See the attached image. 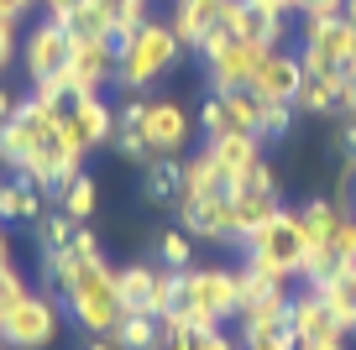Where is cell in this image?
<instances>
[{"label": "cell", "instance_id": "1", "mask_svg": "<svg viewBox=\"0 0 356 350\" xmlns=\"http://www.w3.org/2000/svg\"><path fill=\"white\" fill-rule=\"evenodd\" d=\"M241 246H246V267L273 277V283L304 277V262H309V235L299 225V209H273Z\"/></svg>", "mask_w": 356, "mask_h": 350}, {"label": "cell", "instance_id": "2", "mask_svg": "<svg viewBox=\"0 0 356 350\" xmlns=\"http://www.w3.org/2000/svg\"><path fill=\"white\" fill-rule=\"evenodd\" d=\"M178 58H184V42L173 37V26L147 16L131 37H121V42H115V84H126V89L136 94V89H147L152 78H163Z\"/></svg>", "mask_w": 356, "mask_h": 350}, {"label": "cell", "instance_id": "3", "mask_svg": "<svg viewBox=\"0 0 356 350\" xmlns=\"http://www.w3.org/2000/svg\"><path fill=\"white\" fill-rule=\"evenodd\" d=\"M299 63H304V74L346 78L356 68V26L346 22V16H309V22H304Z\"/></svg>", "mask_w": 356, "mask_h": 350}, {"label": "cell", "instance_id": "4", "mask_svg": "<svg viewBox=\"0 0 356 350\" xmlns=\"http://www.w3.org/2000/svg\"><path fill=\"white\" fill-rule=\"evenodd\" d=\"M200 53H204V68H210V94H236V89H252V74H257V63H262L267 47L231 37L225 22H220L200 42Z\"/></svg>", "mask_w": 356, "mask_h": 350}, {"label": "cell", "instance_id": "5", "mask_svg": "<svg viewBox=\"0 0 356 350\" xmlns=\"http://www.w3.org/2000/svg\"><path fill=\"white\" fill-rule=\"evenodd\" d=\"M236 303H241V293H236L231 267H184L178 272L173 308H200L215 324H225V319H236Z\"/></svg>", "mask_w": 356, "mask_h": 350}, {"label": "cell", "instance_id": "6", "mask_svg": "<svg viewBox=\"0 0 356 350\" xmlns=\"http://www.w3.org/2000/svg\"><path fill=\"white\" fill-rule=\"evenodd\" d=\"M58 136H63L68 152L84 157V152H95V147H105L115 136V110L100 94H79L58 110Z\"/></svg>", "mask_w": 356, "mask_h": 350}, {"label": "cell", "instance_id": "7", "mask_svg": "<svg viewBox=\"0 0 356 350\" xmlns=\"http://www.w3.org/2000/svg\"><path fill=\"white\" fill-rule=\"evenodd\" d=\"M53 335H58V303L42 293H26L16 308L0 314V340L11 350H42L53 345Z\"/></svg>", "mask_w": 356, "mask_h": 350}, {"label": "cell", "instance_id": "8", "mask_svg": "<svg viewBox=\"0 0 356 350\" xmlns=\"http://www.w3.org/2000/svg\"><path fill=\"white\" fill-rule=\"evenodd\" d=\"M136 131H142V142H147L152 157H178L184 147H189L194 121H189V110L173 105V99H147V115H142Z\"/></svg>", "mask_w": 356, "mask_h": 350}, {"label": "cell", "instance_id": "9", "mask_svg": "<svg viewBox=\"0 0 356 350\" xmlns=\"http://www.w3.org/2000/svg\"><path fill=\"white\" fill-rule=\"evenodd\" d=\"M299 84H304L299 53H289V47H267L262 63H257V74H252V94L257 99H283V105H293V99H299Z\"/></svg>", "mask_w": 356, "mask_h": 350}, {"label": "cell", "instance_id": "10", "mask_svg": "<svg viewBox=\"0 0 356 350\" xmlns=\"http://www.w3.org/2000/svg\"><path fill=\"white\" fill-rule=\"evenodd\" d=\"M68 53H74V42L63 37V26L47 16L42 26H32L26 32V47H22V63H26V78L32 84H42V78H53V74H63L68 68Z\"/></svg>", "mask_w": 356, "mask_h": 350}, {"label": "cell", "instance_id": "11", "mask_svg": "<svg viewBox=\"0 0 356 350\" xmlns=\"http://www.w3.org/2000/svg\"><path fill=\"white\" fill-rule=\"evenodd\" d=\"M289 335L299 340V345H309V340H346V324H341V314L325 303L320 288H309V293H299L289 303Z\"/></svg>", "mask_w": 356, "mask_h": 350}, {"label": "cell", "instance_id": "12", "mask_svg": "<svg viewBox=\"0 0 356 350\" xmlns=\"http://www.w3.org/2000/svg\"><path fill=\"white\" fill-rule=\"evenodd\" d=\"M178 219L194 241H231V188L200 199H178Z\"/></svg>", "mask_w": 356, "mask_h": 350}, {"label": "cell", "instance_id": "13", "mask_svg": "<svg viewBox=\"0 0 356 350\" xmlns=\"http://www.w3.org/2000/svg\"><path fill=\"white\" fill-rule=\"evenodd\" d=\"M210 157L220 162V178H225V188H246L252 183V173L262 167V136H236V131H225V136H210Z\"/></svg>", "mask_w": 356, "mask_h": 350}, {"label": "cell", "instance_id": "14", "mask_svg": "<svg viewBox=\"0 0 356 350\" xmlns=\"http://www.w3.org/2000/svg\"><path fill=\"white\" fill-rule=\"evenodd\" d=\"M68 78L79 94H100L105 84H115V42H74Z\"/></svg>", "mask_w": 356, "mask_h": 350}, {"label": "cell", "instance_id": "15", "mask_svg": "<svg viewBox=\"0 0 356 350\" xmlns=\"http://www.w3.org/2000/svg\"><path fill=\"white\" fill-rule=\"evenodd\" d=\"M220 22H225V0H173V16H168V26L184 42V53L200 47Z\"/></svg>", "mask_w": 356, "mask_h": 350}, {"label": "cell", "instance_id": "16", "mask_svg": "<svg viewBox=\"0 0 356 350\" xmlns=\"http://www.w3.org/2000/svg\"><path fill=\"white\" fill-rule=\"evenodd\" d=\"M225 32L241 37V42H257V47H283L289 22H267V16H257L246 0H225Z\"/></svg>", "mask_w": 356, "mask_h": 350}, {"label": "cell", "instance_id": "17", "mask_svg": "<svg viewBox=\"0 0 356 350\" xmlns=\"http://www.w3.org/2000/svg\"><path fill=\"white\" fill-rule=\"evenodd\" d=\"M289 303H293L289 283H273L267 293L246 298V303L236 308V324H241V329H273V324H289Z\"/></svg>", "mask_w": 356, "mask_h": 350}, {"label": "cell", "instance_id": "18", "mask_svg": "<svg viewBox=\"0 0 356 350\" xmlns=\"http://www.w3.org/2000/svg\"><path fill=\"white\" fill-rule=\"evenodd\" d=\"M341 89H346V78H335V74H304L293 110L299 115H341Z\"/></svg>", "mask_w": 356, "mask_h": 350}, {"label": "cell", "instance_id": "19", "mask_svg": "<svg viewBox=\"0 0 356 350\" xmlns=\"http://www.w3.org/2000/svg\"><path fill=\"white\" fill-rule=\"evenodd\" d=\"M341 219H346L341 199H309V204L299 209V225H304V235H309V246H330Z\"/></svg>", "mask_w": 356, "mask_h": 350}, {"label": "cell", "instance_id": "20", "mask_svg": "<svg viewBox=\"0 0 356 350\" xmlns=\"http://www.w3.org/2000/svg\"><path fill=\"white\" fill-rule=\"evenodd\" d=\"M152 283H157V267H147V262H131V267L115 272V293H121L126 314H147V303H152Z\"/></svg>", "mask_w": 356, "mask_h": 350}, {"label": "cell", "instance_id": "21", "mask_svg": "<svg viewBox=\"0 0 356 350\" xmlns=\"http://www.w3.org/2000/svg\"><path fill=\"white\" fill-rule=\"evenodd\" d=\"M142 194H147V204H178V194H184V162H178V157H157V162H147Z\"/></svg>", "mask_w": 356, "mask_h": 350}, {"label": "cell", "instance_id": "22", "mask_svg": "<svg viewBox=\"0 0 356 350\" xmlns=\"http://www.w3.org/2000/svg\"><path fill=\"white\" fill-rule=\"evenodd\" d=\"M58 26H63L68 42H111V22H105V11L95 0H84V6H74L68 16H58Z\"/></svg>", "mask_w": 356, "mask_h": 350}, {"label": "cell", "instance_id": "23", "mask_svg": "<svg viewBox=\"0 0 356 350\" xmlns=\"http://www.w3.org/2000/svg\"><path fill=\"white\" fill-rule=\"evenodd\" d=\"M111 340H115V350H163V324L152 314H121Z\"/></svg>", "mask_w": 356, "mask_h": 350}, {"label": "cell", "instance_id": "24", "mask_svg": "<svg viewBox=\"0 0 356 350\" xmlns=\"http://www.w3.org/2000/svg\"><path fill=\"white\" fill-rule=\"evenodd\" d=\"M320 293H325V303L341 314L346 335H356V262H346L330 283H320Z\"/></svg>", "mask_w": 356, "mask_h": 350}, {"label": "cell", "instance_id": "25", "mask_svg": "<svg viewBox=\"0 0 356 350\" xmlns=\"http://www.w3.org/2000/svg\"><path fill=\"white\" fill-rule=\"evenodd\" d=\"M225 178H220V162L210 157V147L204 152H194L189 162H184V194L178 199H200V194H220Z\"/></svg>", "mask_w": 356, "mask_h": 350}, {"label": "cell", "instance_id": "26", "mask_svg": "<svg viewBox=\"0 0 356 350\" xmlns=\"http://www.w3.org/2000/svg\"><path fill=\"white\" fill-rule=\"evenodd\" d=\"M0 219H42V188H32L22 178V183H6L0 188Z\"/></svg>", "mask_w": 356, "mask_h": 350}, {"label": "cell", "instance_id": "27", "mask_svg": "<svg viewBox=\"0 0 356 350\" xmlns=\"http://www.w3.org/2000/svg\"><path fill=\"white\" fill-rule=\"evenodd\" d=\"M220 110H225V131H236V136H257V115H262V99H257L252 89L220 94Z\"/></svg>", "mask_w": 356, "mask_h": 350}, {"label": "cell", "instance_id": "28", "mask_svg": "<svg viewBox=\"0 0 356 350\" xmlns=\"http://www.w3.org/2000/svg\"><path fill=\"white\" fill-rule=\"evenodd\" d=\"M105 11V22H111V42H121V37H131L136 26L147 22V0H95Z\"/></svg>", "mask_w": 356, "mask_h": 350}, {"label": "cell", "instance_id": "29", "mask_svg": "<svg viewBox=\"0 0 356 350\" xmlns=\"http://www.w3.org/2000/svg\"><path fill=\"white\" fill-rule=\"evenodd\" d=\"M95 204H100V188H95V178H89V173H79L74 183H68L63 194H58V209H63L68 219H79V225H84V219L95 215Z\"/></svg>", "mask_w": 356, "mask_h": 350}, {"label": "cell", "instance_id": "30", "mask_svg": "<svg viewBox=\"0 0 356 350\" xmlns=\"http://www.w3.org/2000/svg\"><path fill=\"white\" fill-rule=\"evenodd\" d=\"M293 121H299V110H293V105H283V99H262L257 136H262V142H283V136L293 131Z\"/></svg>", "mask_w": 356, "mask_h": 350}, {"label": "cell", "instance_id": "31", "mask_svg": "<svg viewBox=\"0 0 356 350\" xmlns=\"http://www.w3.org/2000/svg\"><path fill=\"white\" fill-rule=\"evenodd\" d=\"M194 235H189V230H184V225H178V230H163V235H157V256H163V267H168V272H184V267H194Z\"/></svg>", "mask_w": 356, "mask_h": 350}, {"label": "cell", "instance_id": "32", "mask_svg": "<svg viewBox=\"0 0 356 350\" xmlns=\"http://www.w3.org/2000/svg\"><path fill=\"white\" fill-rule=\"evenodd\" d=\"M74 230H79V219H68L63 209H53V215L37 219V246H74Z\"/></svg>", "mask_w": 356, "mask_h": 350}, {"label": "cell", "instance_id": "33", "mask_svg": "<svg viewBox=\"0 0 356 350\" xmlns=\"http://www.w3.org/2000/svg\"><path fill=\"white\" fill-rule=\"evenodd\" d=\"M0 162L16 167V173H22V162H26V142H22V131H16L11 121H0Z\"/></svg>", "mask_w": 356, "mask_h": 350}, {"label": "cell", "instance_id": "34", "mask_svg": "<svg viewBox=\"0 0 356 350\" xmlns=\"http://www.w3.org/2000/svg\"><path fill=\"white\" fill-rule=\"evenodd\" d=\"M111 147L126 157V162H147V142H142V131H126V126H115V136H111Z\"/></svg>", "mask_w": 356, "mask_h": 350}, {"label": "cell", "instance_id": "35", "mask_svg": "<svg viewBox=\"0 0 356 350\" xmlns=\"http://www.w3.org/2000/svg\"><path fill=\"white\" fill-rule=\"evenodd\" d=\"M26 293H32V288L22 283V272H16V267H0V314H6V308H16Z\"/></svg>", "mask_w": 356, "mask_h": 350}, {"label": "cell", "instance_id": "36", "mask_svg": "<svg viewBox=\"0 0 356 350\" xmlns=\"http://www.w3.org/2000/svg\"><path fill=\"white\" fill-rule=\"evenodd\" d=\"M204 131V142H210V136H225V110H220V94H210L200 105V121H194Z\"/></svg>", "mask_w": 356, "mask_h": 350}, {"label": "cell", "instance_id": "37", "mask_svg": "<svg viewBox=\"0 0 356 350\" xmlns=\"http://www.w3.org/2000/svg\"><path fill=\"white\" fill-rule=\"evenodd\" d=\"M289 11H299L304 22L309 16H341V0H289Z\"/></svg>", "mask_w": 356, "mask_h": 350}, {"label": "cell", "instance_id": "38", "mask_svg": "<svg viewBox=\"0 0 356 350\" xmlns=\"http://www.w3.org/2000/svg\"><path fill=\"white\" fill-rule=\"evenodd\" d=\"M142 115H147V99H142V94H131V99H126L121 110H115V126H126V131H136V126H142Z\"/></svg>", "mask_w": 356, "mask_h": 350}, {"label": "cell", "instance_id": "39", "mask_svg": "<svg viewBox=\"0 0 356 350\" xmlns=\"http://www.w3.org/2000/svg\"><path fill=\"white\" fill-rule=\"evenodd\" d=\"M335 251H341L346 262H356V215L341 219V230H335Z\"/></svg>", "mask_w": 356, "mask_h": 350}, {"label": "cell", "instance_id": "40", "mask_svg": "<svg viewBox=\"0 0 356 350\" xmlns=\"http://www.w3.org/2000/svg\"><path fill=\"white\" fill-rule=\"evenodd\" d=\"M16 63V22H6L0 16V74Z\"/></svg>", "mask_w": 356, "mask_h": 350}, {"label": "cell", "instance_id": "41", "mask_svg": "<svg viewBox=\"0 0 356 350\" xmlns=\"http://www.w3.org/2000/svg\"><path fill=\"white\" fill-rule=\"evenodd\" d=\"M246 6H252L257 16H267V22H289V0H246Z\"/></svg>", "mask_w": 356, "mask_h": 350}, {"label": "cell", "instance_id": "42", "mask_svg": "<svg viewBox=\"0 0 356 350\" xmlns=\"http://www.w3.org/2000/svg\"><path fill=\"white\" fill-rule=\"evenodd\" d=\"M335 142H341L346 157H356V115H341V136H335Z\"/></svg>", "mask_w": 356, "mask_h": 350}, {"label": "cell", "instance_id": "43", "mask_svg": "<svg viewBox=\"0 0 356 350\" xmlns=\"http://www.w3.org/2000/svg\"><path fill=\"white\" fill-rule=\"evenodd\" d=\"M74 251H84V256H105V251H100V241H95V235H89L84 225L74 230Z\"/></svg>", "mask_w": 356, "mask_h": 350}, {"label": "cell", "instance_id": "44", "mask_svg": "<svg viewBox=\"0 0 356 350\" xmlns=\"http://www.w3.org/2000/svg\"><path fill=\"white\" fill-rule=\"evenodd\" d=\"M341 115H356V68L346 74V89H341Z\"/></svg>", "mask_w": 356, "mask_h": 350}, {"label": "cell", "instance_id": "45", "mask_svg": "<svg viewBox=\"0 0 356 350\" xmlns=\"http://www.w3.org/2000/svg\"><path fill=\"white\" fill-rule=\"evenodd\" d=\"M26 11H32V0H0V16H6V22H22Z\"/></svg>", "mask_w": 356, "mask_h": 350}, {"label": "cell", "instance_id": "46", "mask_svg": "<svg viewBox=\"0 0 356 350\" xmlns=\"http://www.w3.org/2000/svg\"><path fill=\"white\" fill-rule=\"evenodd\" d=\"M42 6H47V16H53V22H58V16H68V11H74V6H84V0H42Z\"/></svg>", "mask_w": 356, "mask_h": 350}, {"label": "cell", "instance_id": "47", "mask_svg": "<svg viewBox=\"0 0 356 350\" xmlns=\"http://www.w3.org/2000/svg\"><path fill=\"white\" fill-rule=\"evenodd\" d=\"M299 350H346V340H309V345H299Z\"/></svg>", "mask_w": 356, "mask_h": 350}, {"label": "cell", "instance_id": "48", "mask_svg": "<svg viewBox=\"0 0 356 350\" xmlns=\"http://www.w3.org/2000/svg\"><path fill=\"white\" fill-rule=\"evenodd\" d=\"M84 350H115V340H111V335H95V340H89Z\"/></svg>", "mask_w": 356, "mask_h": 350}, {"label": "cell", "instance_id": "49", "mask_svg": "<svg viewBox=\"0 0 356 350\" xmlns=\"http://www.w3.org/2000/svg\"><path fill=\"white\" fill-rule=\"evenodd\" d=\"M11 110H16V99L6 94V89H0V121H11Z\"/></svg>", "mask_w": 356, "mask_h": 350}, {"label": "cell", "instance_id": "50", "mask_svg": "<svg viewBox=\"0 0 356 350\" xmlns=\"http://www.w3.org/2000/svg\"><path fill=\"white\" fill-rule=\"evenodd\" d=\"M0 267H11V241H6V230H0Z\"/></svg>", "mask_w": 356, "mask_h": 350}, {"label": "cell", "instance_id": "51", "mask_svg": "<svg viewBox=\"0 0 356 350\" xmlns=\"http://www.w3.org/2000/svg\"><path fill=\"white\" fill-rule=\"evenodd\" d=\"M341 16H346L351 26H356V0H341Z\"/></svg>", "mask_w": 356, "mask_h": 350}, {"label": "cell", "instance_id": "52", "mask_svg": "<svg viewBox=\"0 0 356 350\" xmlns=\"http://www.w3.org/2000/svg\"><path fill=\"white\" fill-rule=\"evenodd\" d=\"M0 350H11V345H6V340H0Z\"/></svg>", "mask_w": 356, "mask_h": 350}, {"label": "cell", "instance_id": "53", "mask_svg": "<svg viewBox=\"0 0 356 350\" xmlns=\"http://www.w3.org/2000/svg\"><path fill=\"white\" fill-rule=\"evenodd\" d=\"M0 188H6V183H0Z\"/></svg>", "mask_w": 356, "mask_h": 350}]
</instances>
